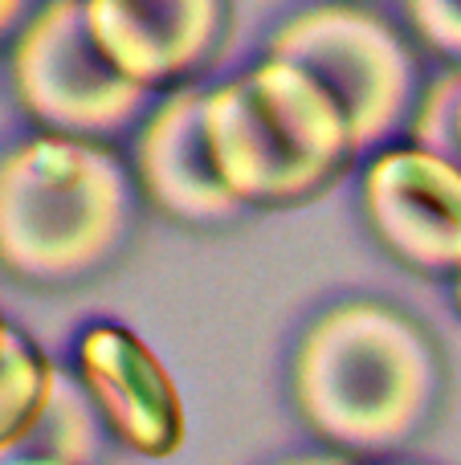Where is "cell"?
Returning a JSON list of instances; mask_svg holds the SVG:
<instances>
[{"instance_id":"6da1fadb","label":"cell","mask_w":461,"mask_h":465,"mask_svg":"<svg viewBox=\"0 0 461 465\" xmlns=\"http://www.w3.org/2000/svg\"><path fill=\"white\" fill-rule=\"evenodd\" d=\"M441 360L408 314L384 302H343L310 322L294 355V404L343 453L405 445L433 417Z\"/></svg>"},{"instance_id":"7a4b0ae2","label":"cell","mask_w":461,"mask_h":465,"mask_svg":"<svg viewBox=\"0 0 461 465\" xmlns=\"http://www.w3.org/2000/svg\"><path fill=\"white\" fill-rule=\"evenodd\" d=\"M209 147L245 209H294L323 196L359 155L339 98L310 70L266 57L209 90Z\"/></svg>"},{"instance_id":"3957f363","label":"cell","mask_w":461,"mask_h":465,"mask_svg":"<svg viewBox=\"0 0 461 465\" xmlns=\"http://www.w3.org/2000/svg\"><path fill=\"white\" fill-rule=\"evenodd\" d=\"M131 225V184L98 139L41 135L0 168V253L29 282H74L103 270Z\"/></svg>"},{"instance_id":"277c9868","label":"cell","mask_w":461,"mask_h":465,"mask_svg":"<svg viewBox=\"0 0 461 465\" xmlns=\"http://www.w3.org/2000/svg\"><path fill=\"white\" fill-rule=\"evenodd\" d=\"M13 90L45 135L106 139L131 127L152 90L103 54L86 0H49L13 45Z\"/></svg>"},{"instance_id":"5b68a950","label":"cell","mask_w":461,"mask_h":465,"mask_svg":"<svg viewBox=\"0 0 461 465\" xmlns=\"http://www.w3.org/2000/svg\"><path fill=\"white\" fill-rule=\"evenodd\" d=\"M270 57L310 70L348 111L359 152L417 111V57L384 16L356 5H323L286 21Z\"/></svg>"},{"instance_id":"8992f818","label":"cell","mask_w":461,"mask_h":465,"mask_svg":"<svg viewBox=\"0 0 461 465\" xmlns=\"http://www.w3.org/2000/svg\"><path fill=\"white\" fill-rule=\"evenodd\" d=\"M364 213L405 270L461 278V163L413 143L380 152L364 172Z\"/></svg>"},{"instance_id":"52a82bcc","label":"cell","mask_w":461,"mask_h":465,"mask_svg":"<svg viewBox=\"0 0 461 465\" xmlns=\"http://www.w3.org/2000/svg\"><path fill=\"white\" fill-rule=\"evenodd\" d=\"M78 380L103 429L139 458H172L188 437L184 401L160 355L127 327H90L78 343Z\"/></svg>"},{"instance_id":"ba28073f","label":"cell","mask_w":461,"mask_h":465,"mask_svg":"<svg viewBox=\"0 0 461 465\" xmlns=\"http://www.w3.org/2000/svg\"><path fill=\"white\" fill-rule=\"evenodd\" d=\"M103 54L147 90L180 86L217 57L229 0H86Z\"/></svg>"},{"instance_id":"9c48e42d","label":"cell","mask_w":461,"mask_h":465,"mask_svg":"<svg viewBox=\"0 0 461 465\" xmlns=\"http://www.w3.org/2000/svg\"><path fill=\"white\" fill-rule=\"evenodd\" d=\"M209 90H176L135 147V172L147 201L180 225H221L245 209L221 180L204 123Z\"/></svg>"},{"instance_id":"30bf717a","label":"cell","mask_w":461,"mask_h":465,"mask_svg":"<svg viewBox=\"0 0 461 465\" xmlns=\"http://www.w3.org/2000/svg\"><path fill=\"white\" fill-rule=\"evenodd\" d=\"M98 425H103V417H98L86 384L57 368L49 396L41 404V412L33 417L29 433L13 450H0V453H5V461L90 465V458L98 450Z\"/></svg>"},{"instance_id":"8fae6325","label":"cell","mask_w":461,"mask_h":465,"mask_svg":"<svg viewBox=\"0 0 461 465\" xmlns=\"http://www.w3.org/2000/svg\"><path fill=\"white\" fill-rule=\"evenodd\" d=\"M57 363L45 360L37 343L13 322L0 327V450H13L29 433L54 384Z\"/></svg>"},{"instance_id":"7c38bea8","label":"cell","mask_w":461,"mask_h":465,"mask_svg":"<svg viewBox=\"0 0 461 465\" xmlns=\"http://www.w3.org/2000/svg\"><path fill=\"white\" fill-rule=\"evenodd\" d=\"M457 98H461V65L441 74L429 90L421 94L413 111V147H425L433 155H446L457 163Z\"/></svg>"},{"instance_id":"4fadbf2b","label":"cell","mask_w":461,"mask_h":465,"mask_svg":"<svg viewBox=\"0 0 461 465\" xmlns=\"http://www.w3.org/2000/svg\"><path fill=\"white\" fill-rule=\"evenodd\" d=\"M405 13L433 54L461 65V0H405Z\"/></svg>"},{"instance_id":"5bb4252c","label":"cell","mask_w":461,"mask_h":465,"mask_svg":"<svg viewBox=\"0 0 461 465\" xmlns=\"http://www.w3.org/2000/svg\"><path fill=\"white\" fill-rule=\"evenodd\" d=\"M282 465H351L348 458H290Z\"/></svg>"},{"instance_id":"9a60e30c","label":"cell","mask_w":461,"mask_h":465,"mask_svg":"<svg viewBox=\"0 0 461 465\" xmlns=\"http://www.w3.org/2000/svg\"><path fill=\"white\" fill-rule=\"evenodd\" d=\"M16 8H21V0H5V25L13 29V21H16Z\"/></svg>"},{"instance_id":"2e32d148","label":"cell","mask_w":461,"mask_h":465,"mask_svg":"<svg viewBox=\"0 0 461 465\" xmlns=\"http://www.w3.org/2000/svg\"><path fill=\"white\" fill-rule=\"evenodd\" d=\"M457 163H461V98H457Z\"/></svg>"},{"instance_id":"e0dca14e","label":"cell","mask_w":461,"mask_h":465,"mask_svg":"<svg viewBox=\"0 0 461 465\" xmlns=\"http://www.w3.org/2000/svg\"><path fill=\"white\" fill-rule=\"evenodd\" d=\"M5 465H57V461H5Z\"/></svg>"},{"instance_id":"ac0fdd59","label":"cell","mask_w":461,"mask_h":465,"mask_svg":"<svg viewBox=\"0 0 461 465\" xmlns=\"http://www.w3.org/2000/svg\"><path fill=\"white\" fill-rule=\"evenodd\" d=\"M457 311H461V278H457Z\"/></svg>"}]
</instances>
